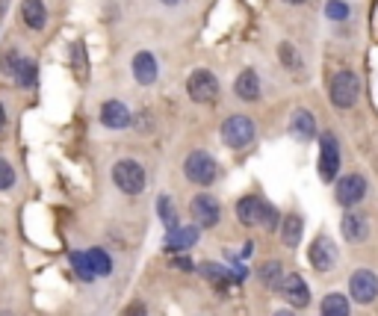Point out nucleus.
<instances>
[{
    "mask_svg": "<svg viewBox=\"0 0 378 316\" xmlns=\"http://www.w3.org/2000/svg\"><path fill=\"white\" fill-rule=\"evenodd\" d=\"M325 15H328L331 21H346L349 18V6L343 3V0H328V3H325Z\"/></svg>",
    "mask_w": 378,
    "mask_h": 316,
    "instance_id": "nucleus-30",
    "label": "nucleus"
},
{
    "mask_svg": "<svg viewBox=\"0 0 378 316\" xmlns=\"http://www.w3.org/2000/svg\"><path fill=\"white\" fill-rule=\"evenodd\" d=\"M112 181H116L121 193L139 195L145 189V169L136 160H119L116 166H112Z\"/></svg>",
    "mask_w": 378,
    "mask_h": 316,
    "instance_id": "nucleus-4",
    "label": "nucleus"
},
{
    "mask_svg": "<svg viewBox=\"0 0 378 316\" xmlns=\"http://www.w3.org/2000/svg\"><path fill=\"white\" fill-rule=\"evenodd\" d=\"M284 3H289V6H298V3H305V0H284Z\"/></svg>",
    "mask_w": 378,
    "mask_h": 316,
    "instance_id": "nucleus-36",
    "label": "nucleus"
},
{
    "mask_svg": "<svg viewBox=\"0 0 378 316\" xmlns=\"http://www.w3.org/2000/svg\"><path fill=\"white\" fill-rule=\"evenodd\" d=\"M301 231H305V219L298 216V213H289L284 219V231H281V239L287 248H296L301 243Z\"/></svg>",
    "mask_w": 378,
    "mask_h": 316,
    "instance_id": "nucleus-21",
    "label": "nucleus"
},
{
    "mask_svg": "<svg viewBox=\"0 0 378 316\" xmlns=\"http://www.w3.org/2000/svg\"><path fill=\"white\" fill-rule=\"evenodd\" d=\"M234 92L239 100H257L260 98V77L251 68H245L234 83Z\"/></svg>",
    "mask_w": 378,
    "mask_h": 316,
    "instance_id": "nucleus-18",
    "label": "nucleus"
},
{
    "mask_svg": "<svg viewBox=\"0 0 378 316\" xmlns=\"http://www.w3.org/2000/svg\"><path fill=\"white\" fill-rule=\"evenodd\" d=\"M340 231H343V239L351 246H361L363 239L370 236V222L363 213H346L343 219H340Z\"/></svg>",
    "mask_w": 378,
    "mask_h": 316,
    "instance_id": "nucleus-12",
    "label": "nucleus"
},
{
    "mask_svg": "<svg viewBox=\"0 0 378 316\" xmlns=\"http://www.w3.org/2000/svg\"><path fill=\"white\" fill-rule=\"evenodd\" d=\"M36 74H39L36 62L33 59H21V66L15 71V83L21 86V89H30V86H36Z\"/></svg>",
    "mask_w": 378,
    "mask_h": 316,
    "instance_id": "nucleus-25",
    "label": "nucleus"
},
{
    "mask_svg": "<svg viewBox=\"0 0 378 316\" xmlns=\"http://www.w3.org/2000/svg\"><path fill=\"white\" fill-rule=\"evenodd\" d=\"M281 296L287 299V305H293V308H308L310 305V289H308V284H305V278H301V275H287L284 278Z\"/></svg>",
    "mask_w": 378,
    "mask_h": 316,
    "instance_id": "nucleus-13",
    "label": "nucleus"
},
{
    "mask_svg": "<svg viewBox=\"0 0 378 316\" xmlns=\"http://www.w3.org/2000/svg\"><path fill=\"white\" fill-rule=\"evenodd\" d=\"M363 195H367V181L361 174H346V178L337 181V204L355 207L363 201Z\"/></svg>",
    "mask_w": 378,
    "mask_h": 316,
    "instance_id": "nucleus-11",
    "label": "nucleus"
},
{
    "mask_svg": "<svg viewBox=\"0 0 378 316\" xmlns=\"http://www.w3.org/2000/svg\"><path fill=\"white\" fill-rule=\"evenodd\" d=\"M86 257H89L92 272H95V275H109V272H112V257L107 255L104 248H92V251H86Z\"/></svg>",
    "mask_w": 378,
    "mask_h": 316,
    "instance_id": "nucleus-24",
    "label": "nucleus"
},
{
    "mask_svg": "<svg viewBox=\"0 0 378 316\" xmlns=\"http://www.w3.org/2000/svg\"><path fill=\"white\" fill-rule=\"evenodd\" d=\"M157 71H160V66H157L154 54H148V50H139V54L133 57V77H136V83L151 86V83L157 80Z\"/></svg>",
    "mask_w": 378,
    "mask_h": 316,
    "instance_id": "nucleus-16",
    "label": "nucleus"
},
{
    "mask_svg": "<svg viewBox=\"0 0 378 316\" xmlns=\"http://www.w3.org/2000/svg\"><path fill=\"white\" fill-rule=\"evenodd\" d=\"M195 239H198V227H195V225H192V227H178V231H172V234L166 236V246L183 251V248H192Z\"/></svg>",
    "mask_w": 378,
    "mask_h": 316,
    "instance_id": "nucleus-23",
    "label": "nucleus"
},
{
    "mask_svg": "<svg viewBox=\"0 0 378 316\" xmlns=\"http://www.w3.org/2000/svg\"><path fill=\"white\" fill-rule=\"evenodd\" d=\"M128 316H145V308H142V305H133Z\"/></svg>",
    "mask_w": 378,
    "mask_h": 316,
    "instance_id": "nucleus-32",
    "label": "nucleus"
},
{
    "mask_svg": "<svg viewBox=\"0 0 378 316\" xmlns=\"http://www.w3.org/2000/svg\"><path fill=\"white\" fill-rule=\"evenodd\" d=\"M68 260H71L74 272H77V275L83 278V281H92V278H95V272H92V263H89V257H86L83 251H71Z\"/></svg>",
    "mask_w": 378,
    "mask_h": 316,
    "instance_id": "nucleus-26",
    "label": "nucleus"
},
{
    "mask_svg": "<svg viewBox=\"0 0 378 316\" xmlns=\"http://www.w3.org/2000/svg\"><path fill=\"white\" fill-rule=\"evenodd\" d=\"M349 296L358 301V305H372L378 299V275L372 269H358L349 278Z\"/></svg>",
    "mask_w": 378,
    "mask_h": 316,
    "instance_id": "nucleus-7",
    "label": "nucleus"
},
{
    "mask_svg": "<svg viewBox=\"0 0 378 316\" xmlns=\"http://www.w3.org/2000/svg\"><path fill=\"white\" fill-rule=\"evenodd\" d=\"M198 272H201V278H204L210 287H216V289H228L231 287V272H228V266H222V263L201 260L198 263Z\"/></svg>",
    "mask_w": 378,
    "mask_h": 316,
    "instance_id": "nucleus-17",
    "label": "nucleus"
},
{
    "mask_svg": "<svg viewBox=\"0 0 378 316\" xmlns=\"http://www.w3.org/2000/svg\"><path fill=\"white\" fill-rule=\"evenodd\" d=\"M186 92L192 100H198V104H213V100L219 98V80L213 77L207 68H195L186 80Z\"/></svg>",
    "mask_w": 378,
    "mask_h": 316,
    "instance_id": "nucleus-6",
    "label": "nucleus"
},
{
    "mask_svg": "<svg viewBox=\"0 0 378 316\" xmlns=\"http://www.w3.org/2000/svg\"><path fill=\"white\" fill-rule=\"evenodd\" d=\"M189 213H192L195 225H201V227H213V225H219V219H222L219 201L213 195H207V193H198L192 201H189Z\"/></svg>",
    "mask_w": 378,
    "mask_h": 316,
    "instance_id": "nucleus-9",
    "label": "nucleus"
},
{
    "mask_svg": "<svg viewBox=\"0 0 378 316\" xmlns=\"http://www.w3.org/2000/svg\"><path fill=\"white\" fill-rule=\"evenodd\" d=\"M289 133H293L298 142H310L317 136V119H313L310 110H296L289 116Z\"/></svg>",
    "mask_w": 378,
    "mask_h": 316,
    "instance_id": "nucleus-15",
    "label": "nucleus"
},
{
    "mask_svg": "<svg viewBox=\"0 0 378 316\" xmlns=\"http://www.w3.org/2000/svg\"><path fill=\"white\" fill-rule=\"evenodd\" d=\"M337 260H340V255H337L334 239H328L325 234L313 239V246H310V266L313 269L317 272H331L337 266Z\"/></svg>",
    "mask_w": 378,
    "mask_h": 316,
    "instance_id": "nucleus-10",
    "label": "nucleus"
},
{
    "mask_svg": "<svg viewBox=\"0 0 378 316\" xmlns=\"http://www.w3.org/2000/svg\"><path fill=\"white\" fill-rule=\"evenodd\" d=\"M222 139H225V145L234 148V151L248 148L251 142H255V121H251L248 116H231L222 124Z\"/></svg>",
    "mask_w": 378,
    "mask_h": 316,
    "instance_id": "nucleus-5",
    "label": "nucleus"
},
{
    "mask_svg": "<svg viewBox=\"0 0 378 316\" xmlns=\"http://www.w3.org/2000/svg\"><path fill=\"white\" fill-rule=\"evenodd\" d=\"M183 174L186 181H192L198 186H210L213 181H216V160H213L207 151H192L186 160H183Z\"/></svg>",
    "mask_w": 378,
    "mask_h": 316,
    "instance_id": "nucleus-3",
    "label": "nucleus"
},
{
    "mask_svg": "<svg viewBox=\"0 0 378 316\" xmlns=\"http://www.w3.org/2000/svg\"><path fill=\"white\" fill-rule=\"evenodd\" d=\"M361 95V83H358V74L355 71H337L334 80H331V104L340 107V110H349L355 107V100Z\"/></svg>",
    "mask_w": 378,
    "mask_h": 316,
    "instance_id": "nucleus-2",
    "label": "nucleus"
},
{
    "mask_svg": "<svg viewBox=\"0 0 378 316\" xmlns=\"http://www.w3.org/2000/svg\"><path fill=\"white\" fill-rule=\"evenodd\" d=\"M21 18H24V24H27L30 30H42L47 24V9H45L42 0H24L21 3Z\"/></svg>",
    "mask_w": 378,
    "mask_h": 316,
    "instance_id": "nucleus-19",
    "label": "nucleus"
},
{
    "mask_svg": "<svg viewBox=\"0 0 378 316\" xmlns=\"http://www.w3.org/2000/svg\"><path fill=\"white\" fill-rule=\"evenodd\" d=\"M160 219H162V225L169 227V234H172V231H178V213H174L169 195H162V198H160Z\"/></svg>",
    "mask_w": 378,
    "mask_h": 316,
    "instance_id": "nucleus-27",
    "label": "nucleus"
},
{
    "mask_svg": "<svg viewBox=\"0 0 378 316\" xmlns=\"http://www.w3.org/2000/svg\"><path fill=\"white\" fill-rule=\"evenodd\" d=\"M319 310H322V316H349L351 305H349V299L343 293H328V296L322 299Z\"/></svg>",
    "mask_w": 378,
    "mask_h": 316,
    "instance_id": "nucleus-22",
    "label": "nucleus"
},
{
    "mask_svg": "<svg viewBox=\"0 0 378 316\" xmlns=\"http://www.w3.org/2000/svg\"><path fill=\"white\" fill-rule=\"evenodd\" d=\"M275 316H296V313H293V310H278Z\"/></svg>",
    "mask_w": 378,
    "mask_h": 316,
    "instance_id": "nucleus-35",
    "label": "nucleus"
},
{
    "mask_svg": "<svg viewBox=\"0 0 378 316\" xmlns=\"http://www.w3.org/2000/svg\"><path fill=\"white\" fill-rule=\"evenodd\" d=\"M340 169V145L334 133H322L319 136V181L331 183L337 178Z\"/></svg>",
    "mask_w": 378,
    "mask_h": 316,
    "instance_id": "nucleus-8",
    "label": "nucleus"
},
{
    "mask_svg": "<svg viewBox=\"0 0 378 316\" xmlns=\"http://www.w3.org/2000/svg\"><path fill=\"white\" fill-rule=\"evenodd\" d=\"M257 278H260V284L263 287H269V289H281L284 284V266L278 260H266V263H260V269H257Z\"/></svg>",
    "mask_w": 378,
    "mask_h": 316,
    "instance_id": "nucleus-20",
    "label": "nucleus"
},
{
    "mask_svg": "<svg viewBox=\"0 0 378 316\" xmlns=\"http://www.w3.org/2000/svg\"><path fill=\"white\" fill-rule=\"evenodd\" d=\"M21 54L15 47H6L3 50V57H0V68H3V74H9V77H15V71H18V66H21Z\"/></svg>",
    "mask_w": 378,
    "mask_h": 316,
    "instance_id": "nucleus-28",
    "label": "nucleus"
},
{
    "mask_svg": "<svg viewBox=\"0 0 378 316\" xmlns=\"http://www.w3.org/2000/svg\"><path fill=\"white\" fill-rule=\"evenodd\" d=\"M278 57H281V62L287 68H301V57H298V50L289 45V42H281V47H278Z\"/></svg>",
    "mask_w": 378,
    "mask_h": 316,
    "instance_id": "nucleus-29",
    "label": "nucleus"
},
{
    "mask_svg": "<svg viewBox=\"0 0 378 316\" xmlns=\"http://www.w3.org/2000/svg\"><path fill=\"white\" fill-rule=\"evenodd\" d=\"M236 219L245 227L263 225L266 231H275V227H278V210H275L269 201H263L260 195H245L236 201Z\"/></svg>",
    "mask_w": 378,
    "mask_h": 316,
    "instance_id": "nucleus-1",
    "label": "nucleus"
},
{
    "mask_svg": "<svg viewBox=\"0 0 378 316\" xmlns=\"http://www.w3.org/2000/svg\"><path fill=\"white\" fill-rule=\"evenodd\" d=\"M3 121H6V112H3V104H0V128H3Z\"/></svg>",
    "mask_w": 378,
    "mask_h": 316,
    "instance_id": "nucleus-33",
    "label": "nucleus"
},
{
    "mask_svg": "<svg viewBox=\"0 0 378 316\" xmlns=\"http://www.w3.org/2000/svg\"><path fill=\"white\" fill-rule=\"evenodd\" d=\"M100 124L109 130H121L130 124V110L121 104V100H107L104 107H100Z\"/></svg>",
    "mask_w": 378,
    "mask_h": 316,
    "instance_id": "nucleus-14",
    "label": "nucleus"
},
{
    "mask_svg": "<svg viewBox=\"0 0 378 316\" xmlns=\"http://www.w3.org/2000/svg\"><path fill=\"white\" fill-rule=\"evenodd\" d=\"M160 3H166V6H178L181 0H160Z\"/></svg>",
    "mask_w": 378,
    "mask_h": 316,
    "instance_id": "nucleus-34",
    "label": "nucleus"
},
{
    "mask_svg": "<svg viewBox=\"0 0 378 316\" xmlns=\"http://www.w3.org/2000/svg\"><path fill=\"white\" fill-rule=\"evenodd\" d=\"M12 183H15V172H12L9 163L0 157V189H9Z\"/></svg>",
    "mask_w": 378,
    "mask_h": 316,
    "instance_id": "nucleus-31",
    "label": "nucleus"
}]
</instances>
